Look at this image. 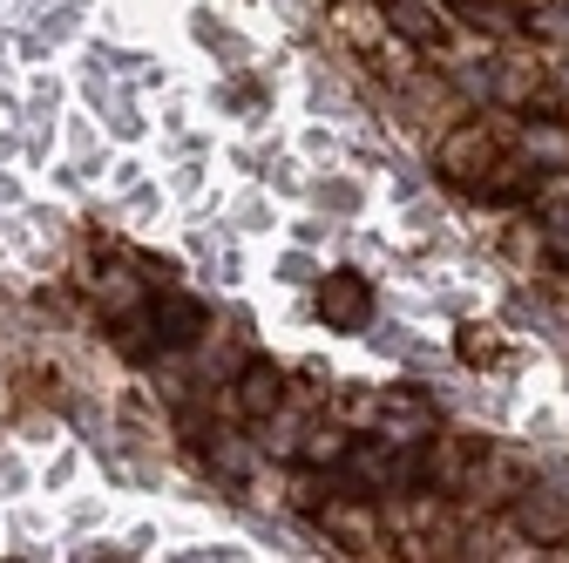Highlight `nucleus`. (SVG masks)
I'll return each mask as SVG.
<instances>
[{
  "mask_svg": "<svg viewBox=\"0 0 569 563\" xmlns=\"http://www.w3.org/2000/svg\"><path fill=\"white\" fill-rule=\"evenodd\" d=\"M352 414L373 421V435L393 442V448H427V435H435V401H427V394H407V387L373 394V401H352Z\"/></svg>",
  "mask_w": 569,
  "mask_h": 563,
  "instance_id": "obj_1",
  "label": "nucleus"
},
{
  "mask_svg": "<svg viewBox=\"0 0 569 563\" xmlns=\"http://www.w3.org/2000/svg\"><path fill=\"white\" fill-rule=\"evenodd\" d=\"M435 170L448 184H488V170H502V144H495V129L488 122H461L441 136V150H435Z\"/></svg>",
  "mask_w": 569,
  "mask_h": 563,
  "instance_id": "obj_2",
  "label": "nucleus"
},
{
  "mask_svg": "<svg viewBox=\"0 0 569 563\" xmlns=\"http://www.w3.org/2000/svg\"><path fill=\"white\" fill-rule=\"evenodd\" d=\"M461 488H468L481 510H488V503H516L522 488H529V462H522L516 448H488V442H475V448H468Z\"/></svg>",
  "mask_w": 569,
  "mask_h": 563,
  "instance_id": "obj_3",
  "label": "nucleus"
},
{
  "mask_svg": "<svg viewBox=\"0 0 569 563\" xmlns=\"http://www.w3.org/2000/svg\"><path fill=\"white\" fill-rule=\"evenodd\" d=\"M319 530L332 536V550H352V556H373L387 550V523L367 496H326L319 503Z\"/></svg>",
  "mask_w": 569,
  "mask_h": 563,
  "instance_id": "obj_4",
  "label": "nucleus"
},
{
  "mask_svg": "<svg viewBox=\"0 0 569 563\" xmlns=\"http://www.w3.org/2000/svg\"><path fill=\"white\" fill-rule=\"evenodd\" d=\"M509 516H516V530H522L536 550H562V543H569V488L529 482L522 496L509 503Z\"/></svg>",
  "mask_w": 569,
  "mask_h": 563,
  "instance_id": "obj_5",
  "label": "nucleus"
},
{
  "mask_svg": "<svg viewBox=\"0 0 569 563\" xmlns=\"http://www.w3.org/2000/svg\"><path fill=\"white\" fill-rule=\"evenodd\" d=\"M319 319H326L332 333H367V326H373V278L352 271V265L326 271V278H319Z\"/></svg>",
  "mask_w": 569,
  "mask_h": 563,
  "instance_id": "obj_6",
  "label": "nucleus"
},
{
  "mask_svg": "<svg viewBox=\"0 0 569 563\" xmlns=\"http://www.w3.org/2000/svg\"><path fill=\"white\" fill-rule=\"evenodd\" d=\"M387 28L413 48H441L448 41V14L441 0H387Z\"/></svg>",
  "mask_w": 569,
  "mask_h": 563,
  "instance_id": "obj_7",
  "label": "nucleus"
},
{
  "mask_svg": "<svg viewBox=\"0 0 569 563\" xmlns=\"http://www.w3.org/2000/svg\"><path fill=\"white\" fill-rule=\"evenodd\" d=\"M278 401H284V381H278V367L251 360V367L238 374V414H244V421H271V414H278Z\"/></svg>",
  "mask_w": 569,
  "mask_h": 563,
  "instance_id": "obj_8",
  "label": "nucleus"
},
{
  "mask_svg": "<svg viewBox=\"0 0 569 563\" xmlns=\"http://www.w3.org/2000/svg\"><path fill=\"white\" fill-rule=\"evenodd\" d=\"M522 150H529L536 170H569V122H556V116H529Z\"/></svg>",
  "mask_w": 569,
  "mask_h": 563,
  "instance_id": "obj_9",
  "label": "nucleus"
},
{
  "mask_svg": "<svg viewBox=\"0 0 569 563\" xmlns=\"http://www.w3.org/2000/svg\"><path fill=\"white\" fill-rule=\"evenodd\" d=\"M157 333H163V346H190L203 333V306L183 299V293H163L157 299Z\"/></svg>",
  "mask_w": 569,
  "mask_h": 563,
  "instance_id": "obj_10",
  "label": "nucleus"
},
{
  "mask_svg": "<svg viewBox=\"0 0 569 563\" xmlns=\"http://www.w3.org/2000/svg\"><path fill=\"white\" fill-rule=\"evenodd\" d=\"M455 354L468 367H495V360H502V339H495V326H461L455 333Z\"/></svg>",
  "mask_w": 569,
  "mask_h": 563,
  "instance_id": "obj_11",
  "label": "nucleus"
},
{
  "mask_svg": "<svg viewBox=\"0 0 569 563\" xmlns=\"http://www.w3.org/2000/svg\"><path fill=\"white\" fill-rule=\"evenodd\" d=\"M536 89H542V68H536V61H522V68H502V96H509V102H529Z\"/></svg>",
  "mask_w": 569,
  "mask_h": 563,
  "instance_id": "obj_12",
  "label": "nucleus"
},
{
  "mask_svg": "<svg viewBox=\"0 0 569 563\" xmlns=\"http://www.w3.org/2000/svg\"><path fill=\"white\" fill-rule=\"evenodd\" d=\"M542 41H569V0H556V8H536V21H529Z\"/></svg>",
  "mask_w": 569,
  "mask_h": 563,
  "instance_id": "obj_13",
  "label": "nucleus"
}]
</instances>
